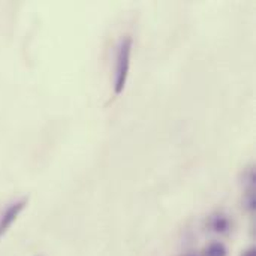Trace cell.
<instances>
[{"mask_svg":"<svg viewBox=\"0 0 256 256\" xmlns=\"http://www.w3.org/2000/svg\"><path fill=\"white\" fill-rule=\"evenodd\" d=\"M130 56H132V38L124 36L118 42L117 56H116V75H114V93L118 96L123 93L130 68Z\"/></svg>","mask_w":256,"mask_h":256,"instance_id":"1","label":"cell"},{"mask_svg":"<svg viewBox=\"0 0 256 256\" xmlns=\"http://www.w3.org/2000/svg\"><path fill=\"white\" fill-rule=\"evenodd\" d=\"M242 256H256V249H255V248H250V249L244 250V252H243V255H242Z\"/></svg>","mask_w":256,"mask_h":256,"instance_id":"5","label":"cell"},{"mask_svg":"<svg viewBox=\"0 0 256 256\" xmlns=\"http://www.w3.org/2000/svg\"><path fill=\"white\" fill-rule=\"evenodd\" d=\"M202 256H228V249L220 242H213L207 248H204Z\"/></svg>","mask_w":256,"mask_h":256,"instance_id":"4","label":"cell"},{"mask_svg":"<svg viewBox=\"0 0 256 256\" xmlns=\"http://www.w3.org/2000/svg\"><path fill=\"white\" fill-rule=\"evenodd\" d=\"M208 225H210L212 231H214L218 234H226L231 230V222H230L228 216H225L224 213H218V214L212 216Z\"/></svg>","mask_w":256,"mask_h":256,"instance_id":"3","label":"cell"},{"mask_svg":"<svg viewBox=\"0 0 256 256\" xmlns=\"http://www.w3.org/2000/svg\"><path fill=\"white\" fill-rule=\"evenodd\" d=\"M28 198H20L14 202H10L2 213H0V238H3L6 236V232L10 230V226L16 222V219L20 218V214L24 212V208L27 207Z\"/></svg>","mask_w":256,"mask_h":256,"instance_id":"2","label":"cell"}]
</instances>
